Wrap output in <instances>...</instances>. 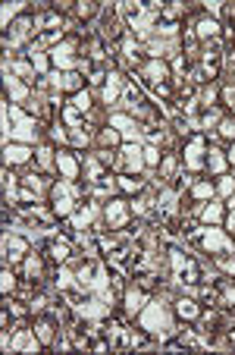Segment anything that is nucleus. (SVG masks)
Here are the masks:
<instances>
[{
    "label": "nucleus",
    "instance_id": "f257e3e1",
    "mask_svg": "<svg viewBox=\"0 0 235 355\" xmlns=\"http://www.w3.org/2000/svg\"><path fill=\"white\" fill-rule=\"evenodd\" d=\"M132 201L126 195H110L104 201V224L110 226V233H122L129 224H132Z\"/></svg>",
    "mask_w": 235,
    "mask_h": 355
},
{
    "label": "nucleus",
    "instance_id": "f03ea898",
    "mask_svg": "<svg viewBox=\"0 0 235 355\" xmlns=\"http://www.w3.org/2000/svg\"><path fill=\"white\" fill-rule=\"evenodd\" d=\"M38 38V28H35V13H19L13 22L7 26V32H3V51L10 54V48H16V44H22V42H28V38Z\"/></svg>",
    "mask_w": 235,
    "mask_h": 355
},
{
    "label": "nucleus",
    "instance_id": "7ed1b4c3",
    "mask_svg": "<svg viewBox=\"0 0 235 355\" xmlns=\"http://www.w3.org/2000/svg\"><path fill=\"white\" fill-rule=\"evenodd\" d=\"M207 145L210 138L204 136V132H191V136L185 138V145H182V167L185 170H201L204 167V157H207Z\"/></svg>",
    "mask_w": 235,
    "mask_h": 355
},
{
    "label": "nucleus",
    "instance_id": "20e7f679",
    "mask_svg": "<svg viewBox=\"0 0 235 355\" xmlns=\"http://www.w3.org/2000/svg\"><path fill=\"white\" fill-rule=\"evenodd\" d=\"M138 79L144 85H163L173 79V69H169V63L163 60V57H144V60L138 63Z\"/></svg>",
    "mask_w": 235,
    "mask_h": 355
},
{
    "label": "nucleus",
    "instance_id": "39448f33",
    "mask_svg": "<svg viewBox=\"0 0 235 355\" xmlns=\"http://www.w3.org/2000/svg\"><path fill=\"white\" fill-rule=\"evenodd\" d=\"M32 330H35V336H38L41 349H54V343H57V330H63V327H60V318H57V314L41 311V314H35Z\"/></svg>",
    "mask_w": 235,
    "mask_h": 355
},
{
    "label": "nucleus",
    "instance_id": "423d86ee",
    "mask_svg": "<svg viewBox=\"0 0 235 355\" xmlns=\"http://www.w3.org/2000/svg\"><path fill=\"white\" fill-rule=\"evenodd\" d=\"M79 48H82L79 35H66V38H63V42L57 44V48H50V51H47V57H50V63H54V66H60L63 73H66V69L79 66V63L73 60V54H75V51H79Z\"/></svg>",
    "mask_w": 235,
    "mask_h": 355
},
{
    "label": "nucleus",
    "instance_id": "0eeeda50",
    "mask_svg": "<svg viewBox=\"0 0 235 355\" xmlns=\"http://www.w3.org/2000/svg\"><path fill=\"white\" fill-rule=\"evenodd\" d=\"M141 167H144V148L132 145V142H122L120 161H116V173H132V176H138Z\"/></svg>",
    "mask_w": 235,
    "mask_h": 355
},
{
    "label": "nucleus",
    "instance_id": "6e6552de",
    "mask_svg": "<svg viewBox=\"0 0 235 355\" xmlns=\"http://www.w3.org/2000/svg\"><path fill=\"white\" fill-rule=\"evenodd\" d=\"M57 170H60V176L66 179V183H75V179L82 176V154L75 148L57 151Z\"/></svg>",
    "mask_w": 235,
    "mask_h": 355
},
{
    "label": "nucleus",
    "instance_id": "1a4fd4ad",
    "mask_svg": "<svg viewBox=\"0 0 235 355\" xmlns=\"http://www.w3.org/2000/svg\"><path fill=\"white\" fill-rule=\"evenodd\" d=\"M148 302H151V293L141 286V283H135V286H129L126 293H122V311H126L129 318H138Z\"/></svg>",
    "mask_w": 235,
    "mask_h": 355
},
{
    "label": "nucleus",
    "instance_id": "9d476101",
    "mask_svg": "<svg viewBox=\"0 0 235 355\" xmlns=\"http://www.w3.org/2000/svg\"><path fill=\"white\" fill-rule=\"evenodd\" d=\"M54 79V89L63 91V95H79V91H85V75L79 73V69H66V73H54L50 75Z\"/></svg>",
    "mask_w": 235,
    "mask_h": 355
},
{
    "label": "nucleus",
    "instance_id": "9b49d317",
    "mask_svg": "<svg viewBox=\"0 0 235 355\" xmlns=\"http://www.w3.org/2000/svg\"><path fill=\"white\" fill-rule=\"evenodd\" d=\"M173 311H176V318H179V321L198 324V321H201V314H204V305L198 299H188V295H182V299L173 302Z\"/></svg>",
    "mask_w": 235,
    "mask_h": 355
},
{
    "label": "nucleus",
    "instance_id": "f8f14e48",
    "mask_svg": "<svg viewBox=\"0 0 235 355\" xmlns=\"http://www.w3.org/2000/svg\"><path fill=\"white\" fill-rule=\"evenodd\" d=\"M32 154H35V148H32V145H26V142H7V145H3V164H7V167L28 164V161H32Z\"/></svg>",
    "mask_w": 235,
    "mask_h": 355
},
{
    "label": "nucleus",
    "instance_id": "ddd939ff",
    "mask_svg": "<svg viewBox=\"0 0 235 355\" xmlns=\"http://www.w3.org/2000/svg\"><path fill=\"white\" fill-rule=\"evenodd\" d=\"M26 82H28V79H19V75H7V79H3V98L26 107V104H28V85H26Z\"/></svg>",
    "mask_w": 235,
    "mask_h": 355
},
{
    "label": "nucleus",
    "instance_id": "4468645a",
    "mask_svg": "<svg viewBox=\"0 0 235 355\" xmlns=\"http://www.w3.org/2000/svg\"><path fill=\"white\" fill-rule=\"evenodd\" d=\"M122 142H126V138H122V132L116 129V126H101V129L94 132V145H97V148H104V151H116V148H122Z\"/></svg>",
    "mask_w": 235,
    "mask_h": 355
},
{
    "label": "nucleus",
    "instance_id": "2eb2a0df",
    "mask_svg": "<svg viewBox=\"0 0 235 355\" xmlns=\"http://www.w3.org/2000/svg\"><path fill=\"white\" fill-rule=\"evenodd\" d=\"M144 189H148V183H144L141 176H132V173H116V192H120V195L135 199V195H141Z\"/></svg>",
    "mask_w": 235,
    "mask_h": 355
},
{
    "label": "nucleus",
    "instance_id": "dca6fc26",
    "mask_svg": "<svg viewBox=\"0 0 235 355\" xmlns=\"http://www.w3.org/2000/svg\"><path fill=\"white\" fill-rule=\"evenodd\" d=\"M204 167H207V170L214 173V176H223V173H226V167H229L226 151L216 148L214 138H210V145H207V157H204Z\"/></svg>",
    "mask_w": 235,
    "mask_h": 355
},
{
    "label": "nucleus",
    "instance_id": "f3484780",
    "mask_svg": "<svg viewBox=\"0 0 235 355\" xmlns=\"http://www.w3.org/2000/svg\"><path fill=\"white\" fill-rule=\"evenodd\" d=\"M223 220H226V205H220V201H207V205H201V211H198V224L201 226L223 224Z\"/></svg>",
    "mask_w": 235,
    "mask_h": 355
},
{
    "label": "nucleus",
    "instance_id": "a211bd4d",
    "mask_svg": "<svg viewBox=\"0 0 235 355\" xmlns=\"http://www.w3.org/2000/svg\"><path fill=\"white\" fill-rule=\"evenodd\" d=\"M35 167L38 173H50L57 167V148L54 145H38L35 148Z\"/></svg>",
    "mask_w": 235,
    "mask_h": 355
},
{
    "label": "nucleus",
    "instance_id": "6ab92c4d",
    "mask_svg": "<svg viewBox=\"0 0 235 355\" xmlns=\"http://www.w3.org/2000/svg\"><path fill=\"white\" fill-rule=\"evenodd\" d=\"M3 255H7L10 261H19L28 255V239H22V236H3Z\"/></svg>",
    "mask_w": 235,
    "mask_h": 355
},
{
    "label": "nucleus",
    "instance_id": "aec40b11",
    "mask_svg": "<svg viewBox=\"0 0 235 355\" xmlns=\"http://www.w3.org/2000/svg\"><path fill=\"white\" fill-rule=\"evenodd\" d=\"M94 16H101V3H94V0H79L73 10V19L75 22H91Z\"/></svg>",
    "mask_w": 235,
    "mask_h": 355
},
{
    "label": "nucleus",
    "instance_id": "412c9836",
    "mask_svg": "<svg viewBox=\"0 0 235 355\" xmlns=\"http://www.w3.org/2000/svg\"><path fill=\"white\" fill-rule=\"evenodd\" d=\"M216 101H220V85L204 82L201 89H198V104H201V107H216Z\"/></svg>",
    "mask_w": 235,
    "mask_h": 355
},
{
    "label": "nucleus",
    "instance_id": "4be33fe9",
    "mask_svg": "<svg viewBox=\"0 0 235 355\" xmlns=\"http://www.w3.org/2000/svg\"><path fill=\"white\" fill-rule=\"evenodd\" d=\"M220 120H223L220 107H204V110H201V116H198V126L210 132V129H216V126H220Z\"/></svg>",
    "mask_w": 235,
    "mask_h": 355
},
{
    "label": "nucleus",
    "instance_id": "5701e85b",
    "mask_svg": "<svg viewBox=\"0 0 235 355\" xmlns=\"http://www.w3.org/2000/svg\"><path fill=\"white\" fill-rule=\"evenodd\" d=\"M122 104H126L129 110H135L138 104H144V98H141V89L135 82H129L126 85V91H122Z\"/></svg>",
    "mask_w": 235,
    "mask_h": 355
},
{
    "label": "nucleus",
    "instance_id": "b1692460",
    "mask_svg": "<svg viewBox=\"0 0 235 355\" xmlns=\"http://www.w3.org/2000/svg\"><path fill=\"white\" fill-rule=\"evenodd\" d=\"M216 136H220L223 142H235V116L232 113L220 120V126H216Z\"/></svg>",
    "mask_w": 235,
    "mask_h": 355
},
{
    "label": "nucleus",
    "instance_id": "393cba45",
    "mask_svg": "<svg viewBox=\"0 0 235 355\" xmlns=\"http://www.w3.org/2000/svg\"><path fill=\"white\" fill-rule=\"evenodd\" d=\"M69 104H73V107L75 110H82V113H91V110H94V101H91V91H79V95H73V101H69Z\"/></svg>",
    "mask_w": 235,
    "mask_h": 355
},
{
    "label": "nucleus",
    "instance_id": "a878e982",
    "mask_svg": "<svg viewBox=\"0 0 235 355\" xmlns=\"http://www.w3.org/2000/svg\"><path fill=\"white\" fill-rule=\"evenodd\" d=\"M0 277H3V283H0V286H3V295H10V293H16V289H19V280H16V273L10 271L7 264H3V273H0Z\"/></svg>",
    "mask_w": 235,
    "mask_h": 355
},
{
    "label": "nucleus",
    "instance_id": "bb28decb",
    "mask_svg": "<svg viewBox=\"0 0 235 355\" xmlns=\"http://www.w3.org/2000/svg\"><path fill=\"white\" fill-rule=\"evenodd\" d=\"M160 145H148V148H144V164H148V167H154V170H157V167H160Z\"/></svg>",
    "mask_w": 235,
    "mask_h": 355
},
{
    "label": "nucleus",
    "instance_id": "cd10ccee",
    "mask_svg": "<svg viewBox=\"0 0 235 355\" xmlns=\"http://www.w3.org/2000/svg\"><path fill=\"white\" fill-rule=\"evenodd\" d=\"M0 327H3V330L13 327V308H10L7 302H3V311H0Z\"/></svg>",
    "mask_w": 235,
    "mask_h": 355
},
{
    "label": "nucleus",
    "instance_id": "c85d7f7f",
    "mask_svg": "<svg viewBox=\"0 0 235 355\" xmlns=\"http://www.w3.org/2000/svg\"><path fill=\"white\" fill-rule=\"evenodd\" d=\"M223 230L232 233V236H235V208H229V211H226V220H223Z\"/></svg>",
    "mask_w": 235,
    "mask_h": 355
},
{
    "label": "nucleus",
    "instance_id": "c756f323",
    "mask_svg": "<svg viewBox=\"0 0 235 355\" xmlns=\"http://www.w3.org/2000/svg\"><path fill=\"white\" fill-rule=\"evenodd\" d=\"M226 161H229V167H235V142H229V148H226Z\"/></svg>",
    "mask_w": 235,
    "mask_h": 355
}]
</instances>
